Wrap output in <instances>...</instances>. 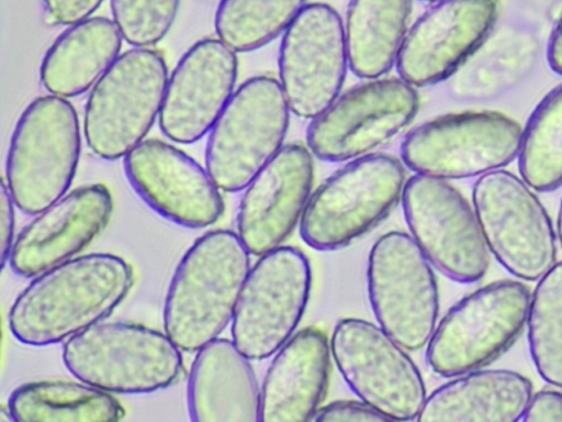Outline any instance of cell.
I'll use <instances>...</instances> for the list:
<instances>
[{
    "label": "cell",
    "mask_w": 562,
    "mask_h": 422,
    "mask_svg": "<svg viewBox=\"0 0 562 422\" xmlns=\"http://www.w3.org/2000/svg\"><path fill=\"white\" fill-rule=\"evenodd\" d=\"M521 421L562 422V392L550 388L533 392Z\"/></svg>",
    "instance_id": "obj_35"
},
{
    "label": "cell",
    "mask_w": 562,
    "mask_h": 422,
    "mask_svg": "<svg viewBox=\"0 0 562 422\" xmlns=\"http://www.w3.org/2000/svg\"><path fill=\"white\" fill-rule=\"evenodd\" d=\"M113 197L103 184L77 187L40 212L14 240L9 265L33 278L81 253L108 226Z\"/></svg>",
    "instance_id": "obj_21"
},
{
    "label": "cell",
    "mask_w": 562,
    "mask_h": 422,
    "mask_svg": "<svg viewBox=\"0 0 562 422\" xmlns=\"http://www.w3.org/2000/svg\"><path fill=\"white\" fill-rule=\"evenodd\" d=\"M526 327L536 370L547 384L562 388V260L537 280Z\"/></svg>",
    "instance_id": "obj_30"
},
{
    "label": "cell",
    "mask_w": 562,
    "mask_h": 422,
    "mask_svg": "<svg viewBox=\"0 0 562 422\" xmlns=\"http://www.w3.org/2000/svg\"><path fill=\"white\" fill-rule=\"evenodd\" d=\"M181 352L166 332L133 322L101 321L65 342L63 362L78 380L101 390L142 395L179 379Z\"/></svg>",
    "instance_id": "obj_4"
},
{
    "label": "cell",
    "mask_w": 562,
    "mask_h": 422,
    "mask_svg": "<svg viewBox=\"0 0 562 422\" xmlns=\"http://www.w3.org/2000/svg\"><path fill=\"white\" fill-rule=\"evenodd\" d=\"M499 0H437L408 27L395 68L415 88L456 75L490 37Z\"/></svg>",
    "instance_id": "obj_17"
},
{
    "label": "cell",
    "mask_w": 562,
    "mask_h": 422,
    "mask_svg": "<svg viewBox=\"0 0 562 422\" xmlns=\"http://www.w3.org/2000/svg\"><path fill=\"white\" fill-rule=\"evenodd\" d=\"M530 297L524 281L502 279L461 298L437 322L426 345L429 368L451 378L491 365L525 330Z\"/></svg>",
    "instance_id": "obj_6"
},
{
    "label": "cell",
    "mask_w": 562,
    "mask_h": 422,
    "mask_svg": "<svg viewBox=\"0 0 562 422\" xmlns=\"http://www.w3.org/2000/svg\"><path fill=\"white\" fill-rule=\"evenodd\" d=\"M547 60L549 67L562 76V12L555 22L547 45Z\"/></svg>",
    "instance_id": "obj_37"
},
{
    "label": "cell",
    "mask_w": 562,
    "mask_h": 422,
    "mask_svg": "<svg viewBox=\"0 0 562 422\" xmlns=\"http://www.w3.org/2000/svg\"><path fill=\"white\" fill-rule=\"evenodd\" d=\"M472 206L491 256L516 279L537 281L557 263L551 218L520 176L497 169L477 177Z\"/></svg>",
    "instance_id": "obj_9"
},
{
    "label": "cell",
    "mask_w": 562,
    "mask_h": 422,
    "mask_svg": "<svg viewBox=\"0 0 562 422\" xmlns=\"http://www.w3.org/2000/svg\"><path fill=\"white\" fill-rule=\"evenodd\" d=\"M331 358L349 389L390 421H414L427 397L407 349L379 324L339 320L329 338Z\"/></svg>",
    "instance_id": "obj_13"
},
{
    "label": "cell",
    "mask_w": 562,
    "mask_h": 422,
    "mask_svg": "<svg viewBox=\"0 0 562 422\" xmlns=\"http://www.w3.org/2000/svg\"><path fill=\"white\" fill-rule=\"evenodd\" d=\"M167 70L161 52L133 46L94 84L85 104L83 135L95 156L116 160L144 141L160 113Z\"/></svg>",
    "instance_id": "obj_7"
},
{
    "label": "cell",
    "mask_w": 562,
    "mask_h": 422,
    "mask_svg": "<svg viewBox=\"0 0 562 422\" xmlns=\"http://www.w3.org/2000/svg\"><path fill=\"white\" fill-rule=\"evenodd\" d=\"M180 0H110L114 23L134 47H150L170 31Z\"/></svg>",
    "instance_id": "obj_32"
},
{
    "label": "cell",
    "mask_w": 562,
    "mask_h": 422,
    "mask_svg": "<svg viewBox=\"0 0 562 422\" xmlns=\"http://www.w3.org/2000/svg\"><path fill=\"white\" fill-rule=\"evenodd\" d=\"M520 177L536 191L562 186V82L536 106L521 131Z\"/></svg>",
    "instance_id": "obj_28"
},
{
    "label": "cell",
    "mask_w": 562,
    "mask_h": 422,
    "mask_svg": "<svg viewBox=\"0 0 562 422\" xmlns=\"http://www.w3.org/2000/svg\"><path fill=\"white\" fill-rule=\"evenodd\" d=\"M123 37L113 20L90 16L68 25L45 52L40 80L49 95L77 97L101 78L120 55Z\"/></svg>",
    "instance_id": "obj_25"
},
{
    "label": "cell",
    "mask_w": 562,
    "mask_h": 422,
    "mask_svg": "<svg viewBox=\"0 0 562 422\" xmlns=\"http://www.w3.org/2000/svg\"><path fill=\"white\" fill-rule=\"evenodd\" d=\"M306 0H220L214 30L236 53L256 51L282 35Z\"/></svg>",
    "instance_id": "obj_29"
},
{
    "label": "cell",
    "mask_w": 562,
    "mask_h": 422,
    "mask_svg": "<svg viewBox=\"0 0 562 422\" xmlns=\"http://www.w3.org/2000/svg\"><path fill=\"white\" fill-rule=\"evenodd\" d=\"M522 127L497 111H464L412 129L401 160L414 174L445 180L480 177L517 159Z\"/></svg>",
    "instance_id": "obj_10"
},
{
    "label": "cell",
    "mask_w": 562,
    "mask_h": 422,
    "mask_svg": "<svg viewBox=\"0 0 562 422\" xmlns=\"http://www.w3.org/2000/svg\"><path fill=\"white\" fill-rule=\"evenodd\" d=\"M487 40L460 69L474 99L493 98L510 88L531 69L537 54V43L528 37H503L490 44Z\"/></svg>",
    "instance_id": "obj_31"
},
{
    "label": "cell",
    "mask_w": 562,
    "mask_h": 422,
    "mask_svg": "<svg viewBox=\"0 0 562 422\" xmlns=\"http://www.w3.org/2000/svg\"><path fill=\"white\" fill-rule=\"evenodd\" d=\"M104 0H42L49 24L68 26L90 18Z\"/></svg>",
    "instance_id": "obj_34"
},
{
    "label": "cell",
    "mask_w": 562,
    "mask_h": 422,
    "mask_svg": "<svg viewBox=\"0 0 562 422\" xmlns=\"http://www.w3.org/2000/svg\"><path fill=\"white\" fill-rule=\"evenodd\" d=\"M14 207L15 203L9 191V188L2 178L0 185V257L1 268L3 269L9 260V256L14 243Z\"/></svg>",
    "instance_id": "obj_36"
},
{
    "label": "cell",
    "mask_w": 562,
    "mask_h": 422,
    "mask_svg": "<svg viewBox=\"0 0 562 422\" xmlns=\"http://www.w3.org/2000/svg\"><path fill=\"white\" fill-rule=\"evenodd\" d=\"M260 386V422L314 419L325 399L331 352L327 334L315 326L296 331L273 355Z\"/></svg>",
    "instance_id": "obj_22"
},
{
    "label": "cell",
    "mask_w": 562,
    "mask_h": 422,
    "mask_svg": "<svg viewBox=\"0 0 562 422\" xmlns=\"http://www.w3.org/2000/svg\"><path fill=\"white\" fill-rule=\"evenodd\" d=\"M418 108L416 88L401 77L367 79L340 92L311 120L306 146L331 163L375 153L409 125Z\"/></svg>",
    "instance_id": "obj_14"
},
{
    "label": "cell",
    "mask_w": 562,
    "mask_h": 422,
    "mask_svg": "<svg viewBox=\"0 0 562 422\" xmlns=\"http://www.w3.org/2000/svg\"><path fill=\"white\" fill-rule=\"evenodd\" d=\"M249 359L233 340L217 337L195 352L187 384L194 422H257L260 386Z\"/></svg>",
    "instance_id": "obj_23"
},
{
    "label": "cell",
    "mask_w": 562,
    "mask_h": 422,
    "mask_svg": "<svg viewBox=\"0 0 562 422\" xmlns=\"http://www.w3.org/2000/svg\"><path fill=\"white\" fill-rule=\"evenodd\" d=\"M420 1H424V2H427V3H432V2H435L437 0H420Z\"/></svg>",
    "instance_id": "obj_40"
},
{
    "label": "cell",
    "mask_w": 562,
    "mask_h": 422,
    "mask_svg": "<svg viewBox=\"0 0 562 422\" xmlns=\"http://www.w3.org/2000/svg\"><path fill=\"white\" fill-rule=\"evenodd\" d=\"M279 84L291 113L313 120L341 92L349 68L344 21L321 2L307 3L282 34Z\"/></svg>",
    "instance_id": "obj_16"
},
{
    "label": "cell",
    "mask_w": 562,
    "mask_h": 422,
    "mask_svg": "<svg viewBox=\"0 0 562 422\" xmlns=\"http://www.w3.org/2000/svg\"><path fill=\"white\" fill-rule=\"evenodd\" d=\"M0 421H2V422L14 421L8 404H5V406L3 404L0 408Z\"/></svg>",
    "instance_id": "obj_39"
},
{
    "label": "cell",
    "mask_w": 562,
    "mask_h": 422,
    "mask_svg": "<svg viewBox=\"0 0 562 422\" xmlns=\"http://www.w3.org/2000/svg\"><path fill=\"white\" fill-rule=\"evenodd\" d=\"M413 0H349L344 21L349 69L375 79L395 67Z\"/></svg>",
    "instance_id": "obj_26"
},
{
    "label": "cell",
    "mask_w": 562,
    "mask_h": 422,
    "mask_svg": "<svg viewBox=\"0 0 562 422\" xmlns=\"http://www.w3.org/2000/svg\"><path fill=\"white\" fill-rule=\"evenodd\" d=\"M134 285L133 267L112 253L76 256L33 277L8 313L12 336L43 347L104 321Z\"/></svg>",
    "instance_id": "obj_1"
},
{
    "label": "cell",
    "mask_w": 562,
    "mask_h": 422,
    "mask_svg": "<svg viewBox=\"0 0 562 422\" xmlns=\"http://www.w3.org/2000/svg\"><path fill=\"white\" fill-rule=\"evenodd\" d=\"M401 204L411 236L436 270L465 285L486 275L491 253L473 206L449 180L414 174Z\"/></svg>",
    "instance_id": "obj_15"
},
{
    "label": "cell",
    "mask_w": 562,
    "mask_h": 422,
    "mask_svg": "<svg viewBox=\"0 0 562 422\" xmlns=\"http://www.w3.org/2000/svg\"><path fill=\"white\" fill-rule=\"evenodd\" d=\"M312 288L307 256L281 245L250 267L231 323L232 340L251 360L271 357L295 332Z\"/></svg>",
    "instance_id": "obj_12"
},
{
    "label": "cell",
    "mask_w": 562,
    "mask_h": 422,
    "mask_svg": "<svg viewBox=\"0 0 562 422\" xmlns=\"http://www.w3.org/2000/svg\"><path fill=\"white\" fill-rule=\"evenodd\" d=\"M250 253L232 230H210L179 260L162 312L166 334L182 351L195 353L232 323L250 270Z\"/></svg>",
    "instance_id": "obj_2"
},
{
    "label": "cell",
    "mask_w": 562,
    "mask_h": 422,
    "mask_svg": "<svg viewBox=\"0 0 562 422\" xmlns=\"http://www.w3.org/2000/svg\"><path fill=\"white\" fill-rule=\"evenodd\" d=\"M290 108L278 79H246L209 132L204 162L224 192L243 191L284 146Z\"/></svg>",
    "instance_id": "obj_8"
},
{
    "label": "cell",
    "mask_w": 562,
    "mask_h": 422,
    "mask_svg": "<svg viewBox=\"0 0 562 422\" xmlns=\"http://www.w3.org/2000/svg\"><path fill=\"white\" fill-rule=\"evenodd\" d=\"M123 169L137 196L169 222L199 230L224 213L221 189L206 168L167 142L144 140L123 157Z\"/></svg>",
    "instance_id": "obj_18"
},
{
    "label": "cell",
    "mask_w": 562,
    "mask_h": 422,
    "mask_svg": "<svg viewBox=\"0 0 562 422\" xmlns=\"http://www.w3.org/2000/svg\"><path fill=\"white\" fill-rule=\"evenodd\" d=\"M236 52L220 38L193 43L168 77L158 116L161 133L178 144L209 134L235 91Z\"/></svg>",
    "instance_id": "obj_19"
},
{
    "label": "cell",
    "mask_w": 562,
    "mask_h": 422,
    "mask_svg": "<svg viewBox=\"0 0 562 422\" xmlns=\"http://www.w3.org/2000/svg\"><path fill=\"white\" fill-rule=\"evenodd\" d=\"M533 393L530 379L512 369H476L451 377L432 390L418 422L521 421Z\"/></svg>",
    "instance_id": "obj_24"
},
{
    "label": "cell",
    "mask_w": 562,
    "mask_h": 422,
    "mask_svg": "<svg viewBox=\"0 0 562 422\" xmlns=\"http://www.w3.org/2000/svg\"><path fill=\"white\" fill-rule=\"evenodd\" d=\"M7 404L15 422H114L125 415L112 393L81 380L25 382L11 392Z\"/></svg>",
    "instance_id": "obj_27"
},
{
    "label": "cell",
    "mask_w": 562,
    "mask_h": 422,
    "mask_svg": "<svg viewBox=\"0 0 562 422\" xmlns=\"http://www.w3.org/2000/svg\"><path fill=\"white\" fill-rule=\"evenodd\" d=\"M555 231H557L558 242L562 248V199H561L560 207H559Z\"/></svg>",
    "instance_id": "obj_38"
},
{
    "label": "cell",
    "mask_w": 562,
    "mask_h": 422,
    "mask_svg": "<svg viewBox=\"0 0 562 422\" xmlns=\"http://www.w3.org/2000/svg\"><path fill=\"white\" fill-rule=\"evenodd\" d=\"M406 179L405 165L390 154L348 160L312 191L299 225L302 241L319 252L350 245L401 202Z\"/></svg>",
    "instance_id": "obj_5"
},
{
    "label": "cell",
    "mask_w": 562,
    "mask_h": 422,
    "mask_svg": "<svg viewBox=\"0 0 562 422\" xmlns=\"http://www.w3.org/2000/svg\"><path fill=\"white\" fill-rule=\"evenodd\" d=\"M81 149L76 109L55 95L33 99L19 116L8 147L3 178L15 207L36 215L64 197Z\"/></svg>",
    "instance_id": "obj_3"
},
{
    "label": "cell",
    "mask_w": 562,
    "mask_h": 422,
    "mask_svg": "<svg viewBox=\"0 0 562 422\" xmlns=\"http://www.w3.org/2000/svg\"><path fill=\"white\" fill-rule=\"evenodd\" d=\"M313 154L299 143L284 145L243 190L236 233L257 257L283 245L300 225L312 193Z\"/></svg>",
    "instance_id": "obj_20"
},
{
    "label": "cell",
    "mask_w": 562,
    "mask_h": 422,
    "mask_svg": "<svg viewBox=\"0 0 562 422\" xmlns=\"http://www.w3.org/2000/svg\"><path fill=\"white\" fill-rule=\"evenodd\" d=\"M313 421L316 422H382L390 421L380 411L362 401L358 400H336L322 406Z\"/></svg>",
    "instance_id": "obj_33"
},
{
    "label": "cell",
    "mask_w": 562,
    "mask_h": 422,
    "mask_svg": "<svg viewBox=\"0 0 562 422\" xmlns=\"http://www.w3.org/2000/svg\"><path fill=\"white\" fill-rule=\"evenodd\" d=\"M434 269L409 233L390 231L369 252L367 290L372 312L407 351L425 347L438 322Z\"/></svg>",
    "instance_id": "obj_11"
}]
</instances>
